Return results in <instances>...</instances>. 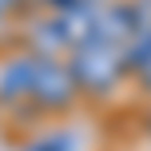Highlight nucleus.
<instances>
[{"label":"nucleus","instance_id":"7","mask_svg":"<svg viewBox=\"0 0 151 151\" xmlns=\"http://www.w3.org/2000/svg\"><path fill=\"white\" fill-rule=\"evenodd\" d=\"M20 4H24V0H0V24H4L12 12H20Z\"/></svg>","mask_w":151,"mask_h":151},{"label":"nucleus","instance_id":"2","mask_svg":"<svg viewBox=\"0 0 151 151\" xmlns=\"http://www.w3.org/2000/svg\"><path fill=\"white\" fill-rule=\"evenodd\" d=\"M76 99H80V88H76V76L68 68V60L64 56H36L28 107H36L44 115H64V111H72Z\"/></svg>","mask_w":151,"mask_h":151},{"label":"nucleus","instance_id":"5","mask_svg":"<svg viewBox=\"0 0 151 151\" xmlns=\"http://www.w3.org/2000/svg\"><path fill=\"white\" fill-rule=\"evenodd\" d=\"M24 151H72V135L68 131H40V135H32V143H24Z\"/></svg>","mask_w":151,"mask_h":151},{"label":"nucleus","instance_id":"6","mask_svg":"<svg viewBox=\"0 0 151 151\" xmlns=\"http://www.w3.org/2000/svg\"><path fill=\"white\" fill-rule=\"evenodd\" d=\"M131 80H135V88H139V91H143V96L151 99V60H147V64H139V68L131 72Z\"/></svg>","mask_w":151,"mask_h":151},{"label":"nucleus","instance_id":"8","mask_svg":"<svg viewBox=\"0 0 151 151\" xmlns=\"http://www.w3.org/2000/svg\"><path fill=\"white\" fill-rule=\"evenodd\" d=\"M52 12H64V8H76V4H91V0H44Z\"/></svg>","mask_w":151,"mask_h":151},{"label":"nucleus","instance_id":"3","mask_svg":"<svg viewBox=\"0 0 151 151\" xmlns=\"http://www.w3.org/2000/svg\"><path fill=\"white\" fill-rule=\"evenodd\" d=\"M32 76H36V52H8L0 60V104L24 107L32 96Z\"/></svg>","mask_w":151,"mask_h":151},{"label":"nucleus","instance_id":"9","mask_svg":"<svg viewBox=\"0 0 151 151\" xmlns=\"http://www.w3.org/2000/svg\"><path fill=\"white\" fill-rule=\"evenodd\" d=\"M91 4H107V0H91Z\"/></svg>","mask_w":151,"mask_h":151},{"label":"nucleus","instance_id":"4","mask_svg":"<svg viewBox=\"0 0 151 151\" xmlns=\"http://www.w3.org/2000/svg\"><path fill=\"white\" fill-rule=\"evenodd\" d=\"M52 16H56V28H60L68 52L96 40V4H76V8H64V12H52Z\"/></svg>","mask_w":151,"mask_h":151},{"label":"nucleus","instance_id":"1","mask_svg":"<svg viewBox=\"0 0 151 151\" xmlns=\"http://www.w3.org/2000/svg\"><path fill=\"white\" fill-rule=\"evenodd\" d=\"M68 68L76 76L80 96H88V99H107L131 76L123 48L119 44H107V40H88V44L72 48V52H68Z\"/></svg>","mask_w":151,"mask_h":151}]
</instances>
